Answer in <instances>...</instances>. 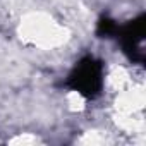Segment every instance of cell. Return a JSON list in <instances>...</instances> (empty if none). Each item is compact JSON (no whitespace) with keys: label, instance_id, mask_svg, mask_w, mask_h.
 Masks as SVG:
<instances>
[{"label":"cell","instance_id":"cell-1","mask_svg":"<svg viewBox=\"0 0 146 146\" xmlns=\"http://www.w3.org/2000/svg\"><path fill=\"white\" fill-rule=\"evenodd\" d=\"M105 84V65L93 55H84L69 72L64 86L76 91L86 100H95L102 95Z\"/></svg>","mask_w":146,"mask_h":146},{"label":"cell","instance_id":"cell-2","mask_svg":"<svg viewBox=\"0 0 146 146\" xmlns=\"http://www.w3.org/2000/svg\"><path fill=\"white\" fill-rule=\"evenodd\" d=\"M120 46L125 57L134 64L144 62V38H146V16L139 14L132 21L125 24H119L117 33L113 36Z\"/></svg>","mask_w":146,"mask_h":146},{"label":"cell","instance_id":"cell-3","mask_svg":"<svg viewBox=\"0 0 146 146\" xmlns=\"http://www.w3.org/2000/svg\"><path fill=\"white\" fill-rule=\"evenodd\" d=\"M117 28H119L117 21H113L108 16H102L96 23V35L100 38H113L117 33Z\"/></svg>","mask_w":146,"mask_h":146}]
</instances>
